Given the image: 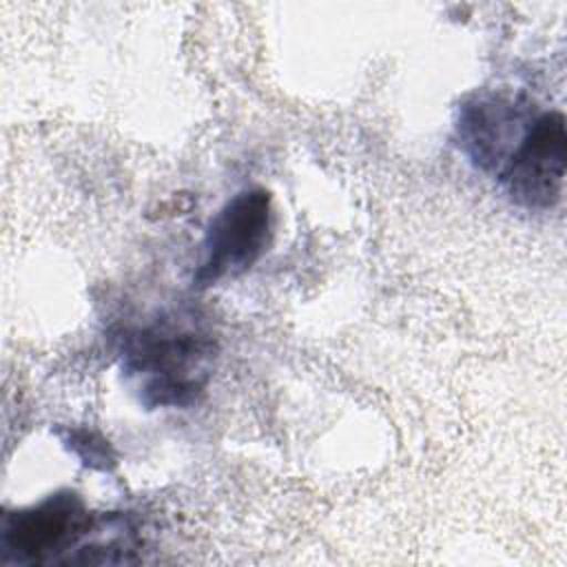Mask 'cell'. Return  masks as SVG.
I'll use <instances>...</instances> for the list:
<instances>
[{"label":"cell","instance_id":"3","mask_svg":"<svg viewBox=\"0 0 567 567\" xmlns=\"http://www.w3.org/2000/svg\"><path fill=\"white\" fill-rule=\"evenodd\" d=\"M91 529L93 520L82 496L71 489L55 492L38 505L4 516L0 527L2 560L18 565L58 563Z\"/></svg>","mask_w":567,"mask_h":567},{"label":"cell","instance_id":"2","mask_svg":"<svg viewBox=\"0 0 567 567\" xmlns=\"http://www.w3.org/2000/svg\"><path fill=\"white\" fill-rule=\"evenodd\" d=\"M272 235V197L261 186L233 195L210 219L202 241V259L193 275L195 288L248 272L266 252Z\"/></svg>","mask_w":567,"mask_h":567},{"label":"cell","instance_id":"6","mask_svg":"<svg viewBox=\"0 0 567 567\" xmlns=\"http://www.w3.org/2000/svg\"><path fill=\"white\" fill-rule=\"evenodd\" d=\"M71 447L73 452L89 465H95L100 463V467H106L109 461H113V456L109 454V445L104 439H100L97 434L93 432H86V430H80V432H73L71 436Z\"/></svg>","mask_w":567,"mask_h":567},{"label":"cell","instance_id":"4","mask_svg":"<svg viewBox=\"0 0 567 567\" xmlns=\"http://www.w3.org/2000/svg\"><path fill=\"white\" fill-rule=\"evenodd\" d=\"M565 166V115L560 111H547L529 122L501 177L514 204L527 210H549L563 199Z\"/></svg>","mask_w":567,"mask_h":567},{"label":"cell","instance_id":"5","mask_svg":"<svg viewBox=\"0 0 567 567\" xmlns=\"http://www.w3.org/2000/svg\"><path fill=\"white\" fill-rule=\"evenodd\" d=\"M512 122V106L501 100H478L463 111L458 122L463 144L483 168L503 157L505 128Z\"/></svg>","mask_w":567,"mask_h":567},{"label":"cell","instance_id":"1","mask_svg":"<svg viewBox=\"0 0 567 567\" xmlns=\"http://www.w3.org/2000/svg\"><path fill=\"white\" fill-rule=\"evenodd\" d=\"M215 341L193 323L159 319L122 339V365L146 408H186L210 379Z\"/></svg>","mask_w":567,"mask_h":567}]
</instances>
